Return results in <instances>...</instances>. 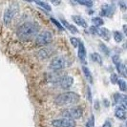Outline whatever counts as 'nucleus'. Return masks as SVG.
Returning a JSON list of instances; mask_svg holds the SVG:
<instances>
[{
  "label": "nucleus",
  "mask_w": 127,
  "mask_h": 127,
  "mask_svg": "<svg viewBox=\"0 0 127 127\" xmlns=\"http://www.w3.org/2000/svg\"><path fill=\"white\" fill-rule=\"evenodd\" d=\"M90 57H91V59L94 62H96V63L99 64V65H102V57L99 54H97V53H92L90 55Z\"/></svg>",
  "instance_id": "f3484780"
},
{
  "label": "nucleus",
  "mask_w": 127,
  "mask_h": 127,
  "mask_svg": "<svg viewBox=\"0 0 127 127\" xmlns=\"http://www.w3.org/2000/svg\"><path fill=\"white\" fill-rule=\"evenodd\" d=\"M103 103L105 104V106H106V107H108V106H109V101L107 100V99H106V98L103 100Z\"/></svg>",
  "instance_id": "f704fd0d"
},
{
  "label": "nucleus",
  "mask_w": 127,
  "mask_h": 127,
  "mask_svg": "<svg viewBox=\"0 0 127 127\" xmlns=\"http://www.w3.org/2000/svg\"><path fill=\"white\" fill-rule=\"evenodd\" d=\"M122 97H123V95H121L120 93H117V94H115V95H114V101H115V103H121V99H122Z\"/></svg>",
  "instance_id": "a878e982"
},
{
  "label": "nucleus",
  "mask_w": 127,
  "mask_h": 127,
  "mask_svg": "<svg viewBox=\"0 0 127 127\" xmlns=\"http://www.w3.org/2000/svg\"><path fill=\"white\" fill-rule=\"evenodd\" d=\"M87 98L90 102H92V94H91V89L89 87L87 88Z\"/></svg>",
  "instance_id": "2f4dec72"
},
{
  "label": "nucleus",
  "mask_w": 127,
  "mask_h": 127,
  "mask_svg": "<svg viewBox=\"0 0 127 127\" xmlns=\"http://www.w3.org/2000/svg\"><path fill=\"white\" fill-rule=\"evenodd\" d=\"M72 19H73V21L76 23V25L81 26V27H83V28H86V27H87L86 21H85L84 18L81 17L80 15H73V16H72Z\"/></svg>",
  "instance_id": "f8f14e48"
},
{
  "label": "nucleus",
  "mask_w": 127,
  "mask_h": 127,
  "mask_svg": "<svg viewBox=\"0 0 127 127\" xmlns=\"http://www.w3.org/2000/svg\"><path fill=\"white\" fill-rule=\"evenodd\" d=\"M102 127H112V124H111V122L110 121H105L104 122V124L102 125Z\"/></svg>",
  "instance_id": "72a5a7b5"
},
{
  "label": "nucleus",
  "mask_w": 127,
  "mask_h": 127,
  "mask_svg": "<svg viewBox=\"0 0 127 127\" xmlns=\"http://www.w3.org/2000/svg\"><path fill=\"white\" fill-rule=\"evenodd\" d=\"M112 60H113V62H114L115 65H117V64H119L121 62V58H120L119 56H117V55L112 57Z\"/></svg>",
  "instance_id": "c85d7f7f"
},
{
  "label": "nucleus",
  "mask_w": 127,
  "mask_h": 127,
  "mask_svg": "<svg viewBox=\"0 0 127 127\" xmlns=\"http://www.w3.org/2000/svg\"><path fill=\"white\" fill-rule=\"evenodd\" d=\"M77 3L79 5H83V6H86L88 8H91L93 6V2L92 1H89V0H85V1H77Z\"/></svg>",
  "instance_id": "b1692460"
},
{
  "label": "nucleus",
  "mask_w": 127,
  "mask_h": 127,
  "mask_svg": "<svg viewBox=\"0 0 127 127\" xmlns=\"http://www.w3.org/2000/svg\"><path fill=\"white\" fill-rule=\"evenodd\" d=\"M70 42H71V44L73 45L75 48H77L78 43H79V40H78L76 37H71L70 38Z\"/></svg>",
  "instance_id": "bb28decb"
},
{
  "label": "nucleus",
  "mask_w": 127,
  "mask_h": 127,
  "mask_svg": "<svg viewBox=\"0 0 127 127\" xmlns=\"http://www.w3.org/2000/svg\"><path fill=\"white\" fill-rule=\"evenodd\" d=\"M35 4H36V5H38V6H40L41 8H43L44 10L48 11V12L52 11L51 6H50L48 3H46V2H42V1H36V2H35Z\"/></svg>",
  "instance_id": "412c9836"
},
{
  "label": "nucleus",
  "mask_w": 127,
  "mask_h": 127,
  "mask_svg": "<svg viewBox=\"0 0 127 127\" xmlns=\"http://www.w3.org/2000/svg\"><path fill=\"white\" fill-rule=\"evenodd\" d=\"M53 40V34L49 31H43L35 36V44L38 46H46Z\"/></svg>",
  "instance_id": "39448f33"
},
{
  "label": "nucleus",
  "mask_w": 127,
  "mask_h": 127,
  "mask_svg": "<svg viewBox=\"0 0 127 127\" xmlns=\"http://www.w3.org/2000/svg\"><path fill=\"white\" fill-rule=\"evenodd\" d=\"M115 116H116V118L119 119V120H124L125 117H126V115H125V110L118 107V108L116 109V111H115Z\"/></svg>",
  "instance_id": "2eb2a0df"
},
{
  "label": "nucleus",
  "mask_w": 127,
  "mask_h": 127,
  "mask_svg": "<svg viewBox=\"0 0 127 127\" xmlns=\"http://www.w3.org/2000/svg\"><path fill=\"white\" fill-rule=\"evenodd\" d=\"M82 72H83V74H84V76H85V77H86V79H87L90 83L93 82V76H92V73H91V71L89 70V68L86 67V66H83Z\"/></svg>",
  "instance_id": "4468645a"
},
{
  "label": "nucleus",
  "mask_w": 127,
  "mask_h": 127,
  "mask_svg": "<svg viewBox=\"0 0 127 127\" xmlns=\"http://www.w3.org/2000/svg\"><path fill=\"white\" fill-rule=\"evenodd\" d=\"M99 50L103 54H105V56H109L110 55V49L105 44H103V43H99Z\"/></svg>",
  "instance_id": "4be33fe9"
},
{
  "label": "nucleus",
  "mask_w": 127,
  "mask_h": 127,
  "mask_svg": "<svg viewBox=\"0 0 127 127\" xmlns=\"http://www.w3.org/2000/svg\"><path fill=\"white\" fill-rule=\"evenodd\" d=\"M119 5H120V7L121 8V10H123V11H125L126 10V4H125V2H123V1H120L119 2Z\"/></svg>",
  "instance_id": "7c9ffc66"
},
{
  "label": "nucleus",
  "mask_w": 127,
  "mask_h": 127,
  "mask_svg": "<svg viewBox=\"0 0 127 127\" xmlns=\"http://www.w3.org/2000/svg\"><path fill=\"white\" fill-rule=\"evenodd\" d=\"M92 23L94 24L95 27L99 28L100 26H102L104 24V21H103V19L101 17H93L92 18Z\"/></svg>",
  "instance_id": "6ab92c4d"
},
{
  "label": "nucleus",
  "mask_w": 127,
  "mask_h": 127,
  "mask_svg": "<svg viewBox=\"0 0 127 127\" xmlns=\"http://www.w3.org/2000/svg\"><path fill=\"white\" fill-rule=\"evenodd\" d=\"M95 125V117L92 115L91 116V118H90L88 121H87V123H86V126L85 127H94Z\"/></svg>",
  "instance_id": "393cba45"
},
{
  "label": "nucleus",
  "mask_w": 127,
  "mask_h": 127,
  "mask_svg": "<svg viewBox=\"0 0 127 127\" xmlns=\"http://www.w3.org/2000/svg\"><path fill=\"white\" fill-rule=\"evenodd\" d=\"M15 13V9L13 7H9L6 11L4 12V15H3V21L5 25H9L12 21L13 17L14 16Z\"/></svg>",
  "instance_id": "6e6552de"
},
{
  "label": "nucleus",
  "mask_w": 127,
  "mask_h": 127,
  "mask_svg": "<svg viewBox=\"0 0 127 127\" xmlns=\"http://www.w3.org/2000/svg\"><path fill=\"white\" fill-rule=\"evenodd\" d=\"M115 11V6L114 5H108V4H105L101 7V10H100V15L101 16H112V14Z\"/></svg>",
  "instance_id": "1a4fd4ad"
},
{
  "label": "nucleus",
  "mask_w": 127,
  "mask_h": 127,
  "mask_svg": "<svg viewBox=\"0 0 127 127\" xmlns=\"http://www.w3.org/2000/svg\"><path fill=\"white\" fill-rule=\"evenodd\" d=\"M116 67H117V70H118L119 74L121 76H122L123 77H126V69H125V65L124 64L120 62L119 64L116 65Z\"/></svg>",
  "instance_id": "dca6fc26"
},
{
  "label": "nucleus",
  "mask_w": 127,
  "mask_h": 127,
  "mask_svg": "<svg viewBox=\"0 0 127 127\" xmlns=\"http://www.w3.org/2000/svg\"><path fill=\"white\" fill-rule=\"evenodd\" d=\"M53 127H76V123L75 121L68 120V119H58L52 121Z\"/></svg>",
  "instance_id": "0eeeda50"
},
{
  "label": "nucleus",
  "mask_w": 127,
  "mask_h": 127,
  "mask_svg": "<svg viewBox=\"0 0 127 127\" xmlns=\"http://www.w3.org/2000/svg\"><path fill=\"white\" fill-rule=\"evenodd\" d=\"M51 53L49 50L47 49H41L40 51L37 52V57L40 58V59H44V58H47V57H50Z\"/></svg>",
  "instance_id": "a211bd4d"
},
{
  "label": "nucleus",
  "mask_w": 127,
  "mask_h": 127,
  "mask_svg": "<svg viewBox=\"0 0 127 127\" xmlns=\"http://www.w3.org/2000/svg\"><path fill=\"white\" fill-rule=\"evenodd\" d=\"M61 22H62V24L63 26L68 30V31H70L72 33H77L78 31H77V29H76V27H75L74 25H72L71 23H69L68 21H66V20H61Z\"/></svg>",
  "instance_id": "ddd939ff"
},
{
  "label": "nucleus",
  "mask_w": 127,
  "mask_h": 127,
  "mask_svg": "<svg viewBox=\"0 0 127 127\" xmlns=\"http://www.w3.org/2000/svg\"><path fill=\"white\" fill-rule=\"evenodd\" d=\"M66 66H67V59L61 56H57V57H54L49 64V68L53 72H56V73L63 70Z\"/></svg>",
  "instance_id": "20e7f679"
},
{
  "label": "nucleus",
  "mask_w": 127,
  "mask_h": 127,
  "mask_svg": "<svg viewBox=\"0 0 127 127\" xmlns=\"http://www.w3.org/2000/svg\"><path fill=\"white\" fill-rule=\"evenodd\" d=\"M39 26L34 22H25L17 28V36L21 40H30L39 33Z\"/></svg>",
  "instance_id": "f257e3e1"
},
{
  "label": "nucleus",
  "mask_w": 127,
  "mask_h": 127,
  "mask_svg": "<svg viewBox=\"0 0 127 127\" xmlns=\"http://www.w3.org/2000/svg\"><path fill=\"white\" fill-rule=\"evenodd\" d=\"M118 80H119V78H118V76H117V75L116 74H113V75H111V81H112V83H117L118 82Z\"/></svg>",
  "instance_id": "c756f323"
},
{
  "label": "nucleus",
  "mask_w": 127,
  "mask_h": 127,
  "mask_svg": "<svg viewBox=\"0 0 127 127\" xmlns=\"http://www.w3.org/2000/svg\"><path fill=\"white\" fill-rule=\"evenodd\" d=\"M80 96L75 92H64L55 97V103L57 106H71L79 101Z\"/></svg>",
  "instance_id": "f03ea898"
},
{
  "label": "nucleus",
  "mask_w": 127,
  "mask_h": 127,
  "mask_svg": "<svg viewBox=\"0 0 127 127\" xmlns=\"http://www.w3.org/2000/svg\"><path fill=\"white\" fill-rule=\"evenodd\" d=\"M95 34H97L98 36L104 38L105 40H109L110 37H111V32L106 28H96Z\"/></svg>",
  "instance_id": "9b49d317"
},
{
  "label": "nucleus",
  "mask_w": 127,
  "mask_h": 127,
  "mask_svg": "<svg viewBox=\"0 0 127 127\" xmlns=\"http://www.w3.org/2000/svg\"><path fill=\"white\" fill-rule=\"evenodd\" d=\"M83 111L80 107H71V108L64 109L63 111L61 112V116L63 117L64 119H68V120H78L82 117Z\"/></svg>",
  "instance_id": "7ed1b4c3"
},
{
  "label": "nucleus",
  "mask_w": 127,
  "mask_h": 127,
  "mask_svg": "<svg viewBox=\"0 0 127 127\" xmlns=\"http://www.w3.org/2000/svg\"><path fill=\"white\" fill-rule=\"evenodd\" d=\"M57 84L59 85V87L61 89L63 90L69 89L70 87H72V85L74 84V78L71 76L64 75V76H61L59 77V79H58Z\"/></svg>",
  "instance_id": "423d86ee"
},
{
  "label": "nucleus",
  "mask_w": 127,
  "mask_h": 127,
  "mask_svg": "<svg viewBox=\"0 0 127 127\" xmlns=\"http://www.w3.org/2000/svg\"><path fill=\"white\" fill-rule=\"evenodd\" d=\"M78 52H77V56L78 58L80 59V61L85 63L86 62V50H85V46L82 41H79L78 43Z\"/></svg>",
  "instance_id": "9d476101"
},
{
  "label": "nucleus",
  "mask_w": 127,
  "mask_h": 127,
  "mask_svg": "<svg viewBox=\"0 0 127 127\" xmlns=\"http://www.w3.org/2000/svg\"><path fill=\"white\" fill-rule=\"evenodd\" d=\"M117 83H118L119 88H120V90H121V92H125V91H126V82H125V80H123V79H119Z\"/></svg>",
  "instance_id": "5701e85b"
},
{
  "label": "nucleus",
  "mask_w": 127,
  "mask_h": 127,
  "mask_svg": "<svg viewBox=\"0 0 127 127\" xmlns=\"http://www.w3.org/2000/svg\"><path fill=\"white\" fill-rule=\"evenodd\" d=\"M113 35H114V39L116 42H118V43H120L122 41V39H123V35H122V33L121 32H119V31H115L113 32Z\"/></svg>",
  "instance_id": "aec40b11"
},
{
  "label": "nucleus",
  "mask_w": 127,
  "mask_h": 127,
  "mask_svg": "<svg viewBox=\"0 0 127 127\" xmlns=\"http://www.w3.org/2000/svg\"><path fill=\"white\" fill-rule=\"evenodd\" d=\"M51 21L54 23V24H55V25L57 26L59 30L63 31V27H62V25H61V23H60V22H58V21H57V20H56L55 18H51Z\"/></svg>",
  "instance_id": "cd10ccee"
},
{
  "label": "nucleus",
  "mask_w": 127,
  "mask_h": 127,
  "mask_svg": "<svg viewBox=\"0 0 127 127\" xmlns=\"http://www.w3.org/2000/svg\"><path fill=\"white\" fill-rule=\"evenodd\" d=\"M89 32H90V33H92V34H95V32H96V27H95V26L90 27V28H89Z\"/></svg>",
  "instance_id": "473e14b6"
}]
</instances>
